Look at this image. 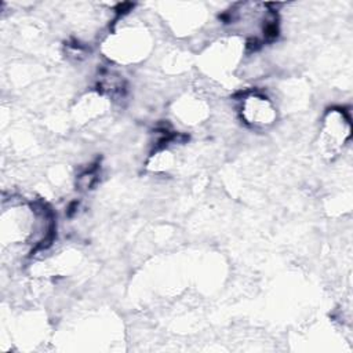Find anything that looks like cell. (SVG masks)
<instances>
[{
	"label": "cell",
	"mask_w": 353,
	"mask_h": 353,
	"mask_svg": "<svg viewBox=\"0 0 353 353\" xmlns=\"http://www.w3.org/2000/svg\"><path fill=\"white\" fill-rule=\"evenodd\" d=\"M243 114L247 123L252 125L270 124L274 117L270 103L266 101V98L258 95H251L245 98L243 105Z\"/></svg>",
	"instance_id": "6da1fadb"
}]
</instances>
